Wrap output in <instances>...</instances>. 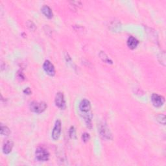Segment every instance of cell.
<instances>
[{
    "label": "cell",
    "mask_w": 166,
    "mask_h": 166,
    "mask_svg": "<svg viewBox=\"0 0 166 166\" xmlns=\"http://www.w3.org/2000/svg\"><path fill=\"white\" fill-rule=\"evenodd\" d=\"M47 104L44 102H37L33 101L30 103V110L35 113L40 114L44 112L47 108Z\"/></svg>",
    "instance_id": "6da1fadb"
},
{
    "label": "cell",
    "mask_w": 166,
    "mask_h": 166,
    "mask_svg": "<svg viewBox=\"0 0 166 166\" xmlns=\"http://www.w3.org/2000/svg\"><path fill=\"white\" fill-rule=\"evenodd\" d=\"M36 158L38 161H47L49 158V153L43 147H38L36 150Z\"/></svg>",
    "instance_id": "7a4b0ae2"
},
{
    "label": "cell",
    "mask_w": 166,
    "mask_h": 166,
    "mask_svg": "<svg viewBox=\"0 0 166 166\" xmlns=\"http://www.w3.org/2000/svg\"><path fill=\"white\" fill-rule=\"evenodd\" d=\"M61 127H62V125H61L60 120L58 119L56 121L54 128L53 129L51 137L54 140H57L60 138L61 134Z\"/></svg>",
    "instance_id": "3957f363"
},
{
    "label": "cell",
    "mask_w": 166,
    "mask_h": 166,
    "mask_svg": "<svg viewBox=\"0 0 166 166\" xmlns=\"http://www.w3.org/2000/svg\"><path fill=\"white\" fill-rule=\"evenodd\" d=\"M55 103L56 106L60 109H64L66 108V101L64 96L62 92H58L55 96Z\"/></svg>",
    "instance_id": "277c9868"
},
{
    "label": "cell",
    "mask_w": 166,
    "mask_h": 166,
    "mask_svg": "<svg viewBox=\"0 0 166 166\" xmlns=\"http://www.w3.org/2000/svg\"><path fill=\"white\" fill-rule=\"evenodd\" d=\"M99 133L103 136L104 138L106 140L112 139V136L109 129L104 124H101L99 127Z\"/></svg>",
    "instance_id": "5b68a950"
},
{
    "label": "cell",
    "mask_w": 166,
    "mask_h": 166,
    "mask_svg": "<svg viewBox=\"0 0 166 166\" xmlns=\"http://www.w3.org/2000/svg\"><path fill=\"white\" fill-rule=\"evenodd\" d=\"M43 68L47 75L49 76H54L55 75V69L53 64L49 60H45L44 64H43Z\"/></svg>",
    "instance_id": "8992f818"
},
{
    "label": "cell",
    "mask_w": 166,
    "mask_h": 166,
    "mask_svg": "<svg viewBox=\"0 0 166 166\" xmlns=\"http://www.w3.org/2000/svg\"><path fill=\"white\" fill-rule=\"evenodd\" d=\"M151 101L153 105L155 107L162 106L165 102L163 97L157 94H153L151 96Z\"/></svg>",
    "instance_id": "52a82bcc"
},
{
    "label": "cell",
    "mask_w": 166,
    "mask_h": 166,
    "mask_svg": "<svg viewBox=\"0 0 166 166\" xmlns=\"http://www.w3.org/2000/svg\"><path fill=\"white\" fill-rule=\"evenodd\" d=\"M91 104L88 99H83L79 104V109L82 112L86 113L90 110Z\"/></svg>",
    "instance_id": "ba28073f"
},
{
    "label": "cell",
    "mask_w": 166,
    "mask_h": 166,
    "mask_svg": "<svg viewBox=\"0 0 166 166\" xmlns=\"http://www.w3.org/2000/svg\"><path fill=\"white\" fill-rule=\"evenodd\" d=\"M139 44L138 40L136 38L133 37H130L127 40V45L131 49H134L136 48Z\"/></svg>",
    "instance_id": "9c48e42d"
},
{
    "label": "cell",
    "mask_w": 166,
    "mask_h": 166,
    "mask_svg": "<svg viewBox=\"0 0 166 166\" xmlns=\"http://www.w3.org/2000/svg\"><path fill=\"white\" fill-rule=\"evenodd\" d=\"M13 146H14L13 142L11 141V140L7 141L3 146V152L4 154H9V153L12 151V148H13Z\"/></svg>",
    "instance_id": "30bf717a"
},
{
    "label": "cell",
    "mask_w": 166,
    "mask_h": 166,
    "mask_svg": "<svg viewBox=\"0 0 166 166\" xmlns=\"http://www.w3.org/2000/svg\"><path fill=\"white\" fill-rule=\"evenodd\" d=\"M41 11H42L43 14H44L45 17H47V18H53V12L51 9H50V7H48L47 5L43 6L42 9H41Z\"/></svg>",
    "instance_id": "8fae6325"
},
{
    "label": "cell",
    "mask_w": 166,
    "mask_h": 166,
    "mask_svg": "<svg viewBox=\"0 0 166 166\" xmlns=\"http://www.w3.org/2000/svg\"><path fill=\"white\" fill-rule=\"evenodd\" d=\"M83 117H84V119H85L86 125H87L88 128L91 129V117H92L91 114L90 113L88 114V112H86V114L83 115Z\"/></svg>",
    "instance_id": "7c38bea8"
},
{
    "label": "cell",
    "mask_w": 166,
    "mask_h": 166,
    "mask_svg": "<svg viewBox=\"0 0 166 166\" xmlns=\"http://www.w3.org/2000/svg\"><path fill=\"white\" fill-rule=\"evenodd\" d=\"M11 134V131L7 126H4L3 125H1V134L3 136H9Z\"/></svg>",
    "instance_id": "4fadbf2b"
},
{
    "label": "cell",
    "mask_w": 166,
    "mask_h": 166,
    "mask_svg": "<svg viewBox=\"0 0 166 166\" xmlns=\"http://www.w3.org/2000/svg\"><path fill=\"white\" fill-rule=\"evenodd\" d=\"M158 59L160 64H162L163 66L165 65V53L164 51L160 53V54L158 56Z\"/></svg>",
    "instance_id": "5bb4252c"
},
{
    "label": "cell",
    "mask_w": 166,
    "mask_h": 166,
    "mask_svg": "<svg viewBox=\"0 0 166 166\" xmlns=\"http://www.w3.org/2000/svg\"><path fill=\"white\" fill-rule=\"evenodd\" d=\"M99 56H100V58H101L102 60L104 61V62L108 63V64H112V61L110 59L109 57L104 52L101 51L100 53V54H99Z\"/></svg>",
    "instance_id": "9a60e30c"
},
{
    "label": "cell",
    "mask_w": 166,
    "mask_h": 166,
    "mask_svg": "<svg viewBox=\"0 0 166 166\" xmlns=\"http://www.w3.org/2000/svg\"><path fill=\"white\" fill-rule=\"evenodd\" d=\"M69 136H70V138L71 139L76 138V131L75 128H74V127L73 126H71L70 130H69Z\"/></svg>",
    "instance_id": "2e32d148"
},
{
    "label": "cell",
    "mask_w": 166,
    "mask_h": 166,
    "mask_svg": "<svg viewBox=\"0 0 166 166\" xmlns=\"http://www.w3.org/2000/svg\"><path fill=\"white\" fill-rule=\"evenodd\" d=\"M157 121L159 122L160 123L163 125H164L165 124V115L159 114L158 116H157Z\"/></svg>",
    "instance_id": "e0dca14e"
},
{
    "label": "cell",
    "mask_w": 166,
    "mask_h": 166,
    "mask_svg": "<svg viewBox=\"0 0 166 166\" xmlns=\"http://www.w3.org/2000/svg\"><path fill=\"white\" fill-rule=\"evenodd\" d=\"M27 27L29 28V30H35L36 29V26H35V25L34 24V23H33L32 21H30V20H29L27 22Z\"/></svg>",
    "instance_id": "ac0fdd59"
},
{
    "label": "cell",
    "mask_w": 166,
    "mask_h": 166,
    "mask_svg": "<svg viewBox=\"0 0 166 166\" xmlns=\"http://www.w3.org/2000/svg\"><path fill=\"white\" fill-rule=\"evenodd\" d=\"M82 5V4L80 1H71L70 2V6L73 7V8H75L77 9L79 7H80Z\"/></svg>",
    "instance_id": "d6986e66"
},
{
    "label": "cell",
    "mask_w": 166,
    "mask_h": 166,
    "mask_svg": "<svg viewBox=\"0 0 166 166\" xmlns=\"http://www.w3.org/2000/svg\"><path fill=\"white\" fill-rule=\"evenodd\" d=\"M90 134L86 133V132L82 135V140H83V141L85 143L88 142L89 141V140H90Z\"/></svg>",
    "instance_id": "ffe728a7"
},
{
    "label": "cell",
    "mask_w": 166,
    "mask_h": 166,
    "mask_svg": "<svg viewBox=\"0 0 166 166\" xmlns=\"http://www.w3.org/2000/svg\"><path fill=\"white\" fill-rule=\"evenodd\" d=\"M17 77L20 81H24L25 79L24 74L23 73L22 71H18L17 73Z\"/></svg>",
    "instance_id": "44dd1931"
},
{
    "label": "cell",
    "mask_w": 166,
    "mask_h": 166,
    "mask_svg": "<svg viewBox=\"0 0 166 166\" xmlns=\"http://www.w3.org/2000/svg\"><path fill=\"white\" fill-rule=\"evenodd\" d=\"M24 93L25 94H27V95H30V94H31L32 91L31 90H30V89L29 88H27L24 90Z\"/></svg>",
    "instance_id": "7402d4cb"
}]
</instances>
